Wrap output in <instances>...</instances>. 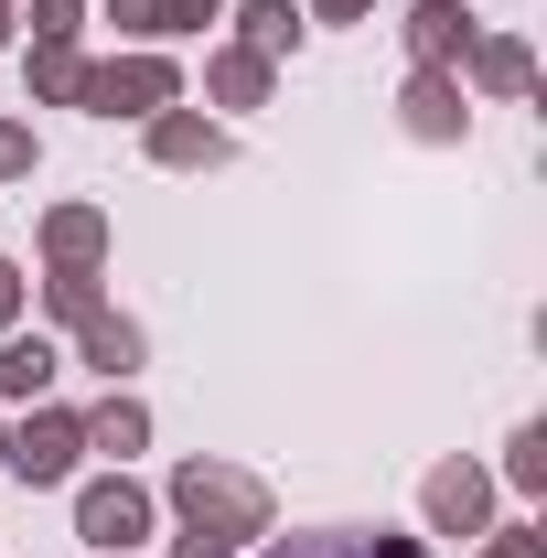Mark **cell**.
I'll return each instance as SVG.
<instances>
[{
  "instance_id": "6da1fadb",
  "label": "cell",
  "mask_w": 547,
  "mask_h": 558,
  "mask_svg": "<svg viewBox=\"0 0 547 558\" xmlns=\"http://www.w3.org/2000/svg\"><path fill=\"white\" fill-rule=\"evenodd\" d=\"M172 515L194 537H215V548H236V537H269V484L236 473V462H183L172 473Z\"/></svg>"
},
{
  "instance_id": "7a4b0ae2",
  "label": "cell",
  "mask_w": 547,
  "mask_h": 558,
  "mask_svg": "<svg viewBox=\"0 0 547 558\" xmlns=\"http://www.w3.org/2000/svg\"><path fill=\"white\" fill-rule=\"evenodd\" d=\"M75 108L86 119H161V108H183V75H172V54H119V65H86Z\"/></svg>"
},
{
  "instance_id": "3957f363",
  "label": "cell",
  "mask_w": 547,
  "mask_h": 558,
  "mask_svg": "<svg viewBox=\"0 0 547 558\" xmlns=\"http://www.w3.org/2000/svg\"><path fill=\"white\" fill-rule=\"evenodd\" d=\"M150 515H161V505H150V484H130V473H97V484L75 494V537L97 558H130L139 537H150Z\"/></svg>"
},
{
  "instance_id": "277c9868",
  "label": "cell",
  "mask_w": 547,
  "mask_h": 558,
  "mask_svg": "<svg viewBox=\"0 0 547 558\" xmlns=\"http://www.w3.org/2000/svg\"><path fill=\"white\" fill-rule=\"evenodd\" d=\"M22 484H75V462H86V418L75 409H33L11 429V451H0Z\"/></svg>"
},
{
  "instance_id": "5b68a950",
  "label": "cell",
  "mask_w": 547,
  "mask_h": 558,
  "mask_svg": "<svg viewBox=\"0 0 547 558\" xmlns=\"http://www.w3.org/2000/svg\"><path fill=\"white\" fill-rule=\"evenodd\" d=\"M418 505H429L440 537H483V515H494V473H483V462H440V473L418 484Z\"/></svg>"
},
{
  "instance_id": "8992f818",
  "label": "cell",
  "mask_w": 547,
  "mask_h": 558,
  "mask_svg": "<svg viewBox=\"0 0 547 558\" xmlns=\"http://www.w3.org/2000/svg\"><path fill=\"white\" fill-rule=\"evenodd\" d=\"M398 119H409V140H462V130H473V97H462L451 65H418L409 97H398Z\"/></svg>"
},
{
  "instance_id": "52a82bcc",
  "label": "cell",
  "mask_w": 547,
  "mask_h": 558,
  "mask_svg": "<svg viewBox=\"0 0 547 558\" xmlns=\"http://www.w3.org/2000/svg\"><path fill=\"white\" fill-rule=\"evenodd\" d=\"M226 150H236V140L215 130L205 108H161V119H150V161H161V172H215Z\"/></svg>"
},
{
  "instance_id": "ba28073f",
  "label": "cell",
  "mask_w": 547,
  "mask_h": 558,
  "mask_svg": "<svg viewBox=\"0 0 547 558\" xmlns=\"http://www.w3.org/2000/svg\"><path fill=\"white\" fill-rule=\"evenodd\" d=\"M451 75H462V97H526L537 86V54H526V33H483Z\"/></svg>"
},
{
  "instance_id": "9c48e42d",
  "label": "cell",
  "mask_w": 547,
  "mask_h": 558,
  "mask_svg": "<svg viewBox=\"0 0 547 558\" xmlns=\"http://www.w3.org/2000/svg\"><path fill=\"white\" fill-rule=\"evenodd\" d=\"M269 558H429V548L387 537V526H323V537H269Z\"/></svg>"
},
{
  "instance_id": "30bf717a",
  "label": "cell",
  "mask_w": 547,
  "mask_h": 558,
  "mask_svg": "<svg viewBox=\"0 0 547 558\" xmlns=\"http://www.w3.org/2000/svg\"><path fill=\"white\" fill-rule=\"evenodd\" d=\"M54 376H65V354L44 344V333H0V409H22V398L44 409V387H54Z\"/></svg>"
},
{
  "instance_id": "8fae6325",
  "label": "cell",
  "mask_w": 547,
  "mask_h": 558,
  "mask_svg": "<svg viewBox=\"0 0 547 558\" xmlns=\"http://www.w3.org/2000/svg\"><path fill=\"white\" fill-rule=\"evenodd\" d=\"M44 258H54V269H97V258H108V215L97 205H54L44 215Z\"/></svg>"
},
{
  "instance_id": "7c38bea8",
  "label": "cell",
  "mask_w": 547,
  "mask_h": 558,
  "mask_svg": "<svg viewBox=\"0 0 547 558\" xmlns=\"http://www.w3.org/2000/svg\"><path fill=\"white\" fill-rule=\"evenodd\" d=\"M409 54H418V65H462V54H473V22H462V0H429V11H409Z\"/></svg>"
},
{
  "instance_id": "4fadbf2b",
  "label": "cell",
  "mask_w": 547,
  "mask_h": 558,
  "mask_svg": "<svg viewBox=\"0 0 547 558\" xmlns=\"http://www.w3.org/2000/svg\"><path fill=\"white\" fill-rule=\"evenodd\" d=\"M226 0H108V22L119 33H139V44H161V33H194V22H215Z\"/></svg>"
},
{
  "instance_id": "5bb4252c",
  "label": "cell",
  "mask_w": 547,
  "mask_h": 558,
  "mask_svg": "<svg viewBox=\"0 0 547 558\" xmlns=\"http://www.w3.org/2000/svg\"><path fill=\"white\" fill-rule=\"evenodd\" d=\"M75 344H86V365L119 387V376L139 365V323H130V312H86V323H75Z\"/></svg>"
},
{
  "instance_id": "9a60e30c",
  "label": "cell",
  "mask_w": 547,
  "mask_h": 558,
  "mask_svg": "<svg viewBox=\"0 0 547 558\" xmlns=\"http://www.w3.org/2000/svg\"><path fill=\"white\" fill-rule=\"evenodd\" d=\"M139 440H150V409H139V398H119V387H108V398L86 409V451H108V462H130Z\"/></svg>"
},
{
  "instance_id": "2e32d148",
  "label": "cell",
  "mask_w": 547,
  "mask_h": 558,
  "mask_svg": "<svg viewBox=\"0 0 547 558\" xmlns=\"http://www.w3.org/2000/svg\"><path fill=\"white\" fill-rule=\"evenodd\" d=\"M236 44H247V54H290V44H301V0H236Z\"/></svg>"
},
{
  "instance_id": "e0dca14e",
  "label": "cell",
  "mask_w": 547,
  "mask_h": 558,
  "mask_svg": "<svg viewBox=\"0 0 547 558\" xmlns=\"http://www.w3.org/2000/svg\"><path fill=\"white\" fill-rule=\"evenodd\" d=\"M205 86H215V108H258L269 97V54H247V44H226L205 65Z\"/></svg>"
},
{
  "instance_id": "ac0fdd59",
  "label": "cell",
  "mask_w": 547,
  "mask_h": 558,
  "mask_svg": "<svg viewBox=\"0 0 547 558\" xmlns=\"http://www.w3.org/2000/svg\"><path fill=\"white\" fill-rule=\"evenodd\" d=\"M33 97H44V108H75V86H86V54H75V44H33Z\"/></svg>"
},
{
  "instance_id": "d6986e66",
  "label": "cell",
  "mask_w": 547,
  "mask_h": 558,
  "mask_svg": "<svg viewBox=\"0 0 547 558\" xmlns=\"http://www.w3.org/2000/svg\"><path fill=\"white\" fill-rule=\"evenodd\" d=\"M44 312H54V323H86V312H108V301H97V269H54V279H44Z\"/></svg>"
},
{
  "instance_id": "ffe728a7",
  "label": "cell",
  "mask_w": 547,
  "mask_h": 558,
  "mask_svg": "<svg viewBox=\"0 0 547 558\" xmlns=\"http://www.w3.org/2000/svg\"><path fill=\"white\" fill-rule=\"evenodd\" d=\"M505 484H515V494H537V484H547V429H537V418L515 429V451H505Z\"/></svg>"
},
{
  "instance_id": "44dd1931",
  "label": "cell",
  "mask_w": 547,
  "mask_h": 558,
  "mask_svg": "<svg viewBox=\"0 0 547 558\" xmlns=\"http://www.w3.org/2000/svg\"><path fill=\"white\" fill-rule=\"evenodd\" d=\"M22 22H33V44H75L86 0H22Z\"/></svg>"
},
{
  "instance_id": "7402d4cb",
  "label": "cell",
  "mask_w": 547,
  "mask_h": 558,
  "mask_svg": "<svg viewBox=\"0 0 547 558\" xmlns=\"http://www.w3.org/2000/svg\"><path fill=\"white\" fill-rule=\"evenodd\" d=\"M33 161H44L33 130H22V119H0V183H33Z\"/></svg>"
},
{
  "instance_id": "603a6c76",
  "label": "cell",
  "mask_w": 547,
  "mask_h": 558,
  "mask_svg": "<svg viewBox=\"0 0 547 558\" xmlns=\"http://www.w3.org/2000/svg\"><path fill=\"white\" fill-rule=\"evenodd\" d=\"M473 558H547V537H537V526H505V537H494V548H473Z\"/></svg>"
},
{
  "instance_id": "cb8c5ba5",
  "label": "cell",
  "mask_w": 547,
  "mask_h": 558,
  "mask_svg": "<svg viewBox=\"0 0 547 558\" xmlns=\"http://www.w3.org/2000/svg\"><path fill=\"white\" fill-rule=\"evenodd\" d=\"M0 333H22V269L0 258Z\"/></svg>"
},
{
  "instance_id": "d4e9b609",
  "label": "cell",
  "mask_w": 547,
  "mask_h": 558,
  "mask_svg": "<svg viewBox=\"0 0 547 558\" xmlns=\"http://www.w3.org/2000/svg\"><path fill=\"white\" fill-rule=\"evenodd\" d=\"M376 0H301V22H365Z\"/></svg>"
},
{
  "instance_id": "484cf974",
  "label": "cell",
  "mask_w": 547,
  "mask_h": 558,
  "mask_svg": "<svg viewBox=\"0 0 547 558\" xmlns=\"http://www.w3.org/2000/svg\"><path fill=\"white\" fill-rule=\"evenodd\" d=\"M172 558H226V548H215V537H194V526H183V537H172Z\"/></svg>"
},
{
  "instance_id": "4316f807",
  "label": "cell",
  "mask_w": 547,
  "mask_h": 558,
  "mask_svg": "<svg viewBox=\"0 0 547 558\" xmlns=\"http://www.w3.org/2000/svg\"><path fill=\"white\" fill-rule=\"evenodd\" d=\"M0 44H11V0H0Z\"/></svg>"
},
{
  "instance_id": "83f0119b",
  "label": "cell",
  "mask_w": 547,
  "mask_h": 558,
  "mask_svg": "<svg viewBox=\"0 0 547 558\" xmlns=\"http://www.w3.org/2000/svg\"><path fill=\"white\" fill-rule=\"evenodd\" d=\"M0 451H11V429H0Z\"/></svg>"
},
{
  "instance_id": "f1b7e54d",
  "label": "cell",
  "mask_w": 547,
  "mask_h": 558,
  "mask_svg": "<svg viewBox=\"0 0 547 558\" xmlns=\"http://www.w3.org/2000/svg\"><path fill=\"white\" fill-rule=\"evenodd\" d=\"M418 11H429V0H418Z\"/></svg>"
}]
</instances>
